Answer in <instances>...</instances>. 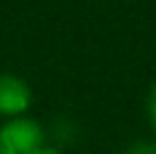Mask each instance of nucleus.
<instances>
[{
  "label": "nucleus",
  "instance_id": "obj_1",
  "mask_svg": "<svg viewBox=\"0 0 156 154\" xmlns=\"http://www.w3.org/2000/svg\"><path fill=\"white\" fill-rule=\"evenodd\" d=\"M45 131L32 118H12L0 127V154H41Z\"/></svg>",
  "mask_w": 156,
  "mask_h": 154
},
{
  "label": "nucleus",
  "instance_id": "obj_2",
  "mask_svg": "<svg viewBox=\"0 0 156 154\" xmlns=\"http://www.w3.org/2000/svg\"><path fill=\"white\" fill-rule=\"evenodd\" d=\"M32 104V91L27 82L9 73H0V116L20 118Z\"/></svg>",
  "mask_w": 156,
  "mask_h": 154
},
{
  "label": "nucleus",
  "instance_id": "obj_3",
  "mask_svg": "<svg viewBox=\"0 0 156 154\" xmlns=\"http://www.w3.org/2000/svg\"><path fill=\"white\" fill-rule=\"evenodd\" d=\"M125 154H156V145L154 143H147V141H138V143H133Z\"/></svg>",
  "mask_w": 156,
  "mask_h": 154
},
{
  "label": "nucleus",
  "instance_id": "obj_4",
  "mask_svg": "<svg viewBox=\"0 0 156 154\" xmlns=\"http://www.w3.org/2000/svg\"><path fill=\"white\" fill-rule=\"evenodd\" d=\"M147 113H149L152 127H154V131H156V84L149 88V95H147Z\"/></svg>",
  "mask_w": 156,
  "mask_h": 154
},
{
  "label": "nucleus",
  "instance_id": "obj_5",
  "mask_svg": "<svg viewBox=\"0 0 156 154\" xmlns=\"http://www.w3.org/2000/svg\"><path fill=\"white\" fill-rule=\"evenodd\" d=\"M41 154H59V150H57V147H52V145H45L41 150Z\"/></svg>",
  "mask_w": 156,
  "mask_h": 154
}]
</instances>
